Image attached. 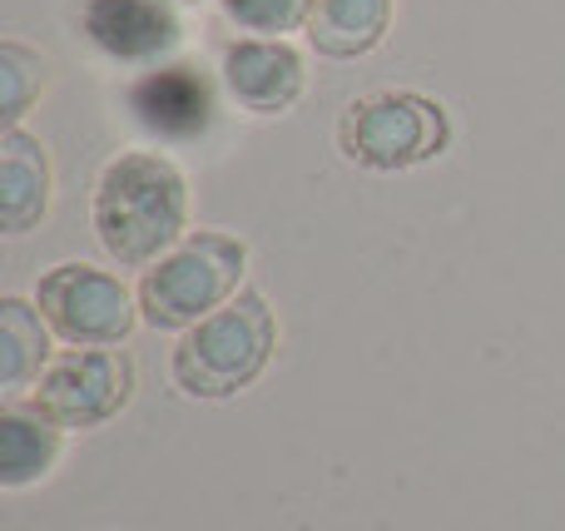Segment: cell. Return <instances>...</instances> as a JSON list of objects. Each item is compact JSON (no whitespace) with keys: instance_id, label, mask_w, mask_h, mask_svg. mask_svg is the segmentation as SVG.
I'll use <instances>...</instances> for the list:
<instances>
[{"instance_id":"obj_9","label":"cell","mask_w":565,"mask_h":531,"mask_svg":"<svg viewBox=\"0 0 565 531\" xmlns=\"http://www.w3.org/2000/svg\"><path fill=\"white\" fill-rule=\"evenodd\" d=\"M224 89L248 115H282L302 95V55L288 40H234L224 50Z\"/></svg>"},{"instance_id":"obj_15","label":"cell","mask_w":565,"mask_h":531,"mask_svg":"<svg viewBox=\"0 0 565 531\" xmlns=\"http://www.w3.org/2000/svg\"><path fill=\"white\" fill-rule=\"evenodd\" d=\"M218 6L238 30H254L268 40H282L288 30H308L312 20V0H218Z\"/></svg>"},{"instance_id":"obj_12","label":"cell","mask_w":565,"mask_h":531,"mask_svg":"<svg viewBox=\"0 0 565 531\" xmlns=\"http://www.w3.org/2000/svg\"><path fill=\"white\" fill-rule=\"evenodd\" d=\"M60 433L35 407H6L0 413V487H30L60 463Z\"/></svg>"},{"instance_id":"obj_6","label":"cell","mask_w":565,"mask_h":531,"mask_svg":"<svg viewBox=\"0 0 565 531\" xmlns=\"http://www.w3.org/2000/svg\"><path fill=\"white\" fill-rule=\"evenodd\" d=\"M135 397V358L119 348H70L50 358L30 407L55 427H105Z\"/></svg>"},{"instance_id":"obj_7","label":"cell","mask_w":565,"mask_h":531,"mask_svg":"<svg viewBox=\"0 0 565 531\" xmlns=\"http://www.w3.org/2000/svg\"><path fill=\"white\" fill-rule=\"evenodd\" d=\"M79 30L115 65H159L184 40L174 0H85Z\"/></svg>"},{"instance_id":"obj_3","label":"cell","mask_w":565,"mask_h":531,"mask_svg":"<svg viewBox=\"0 0 565 531\" xmlns=\"http://www.w3.org/2000/svg\"><path fill=\"white\" fill-rule=\"evenodd\" d=\"M248 248L244 238L218 234V229H194L169 248L159 264L145 268L139 278V318L159 333L204 323L214 308H224L238 294Z\"/></svg>"},{"instance_id":"obj_5","label":"cell","mask_w":565,"mask_h":531,"mask_svg":"<svg viewBox=\"0 0 565 531\" xmlns=\"http://www.w3.org/2000/svg\"><path fill=\"white\" fill-rule=\"evenodd\" d=\"M35 308L70 348H115L139 323V294L95 264H55L35 284Z\"/></svg>"},{"instance_id":"obj_8","label":"cell","mask_w":565,"mask_h":531,"mask_svg":"<svg viewBox=\"0 0 565 531\" xmlns=\"http://www.w3.org/2000/svg\"><path fill=\"white\" fill-rule=\"evenodd\" d=\"M129 115L154 139H199L214 125V85L194 65H159L129 85Z\"/></svg>"},{"instance_id":"obj_4","label":"cell","mask_w":565,"mask_h":531,"mask_svg":"<svg viewBox=\"0 0 565 531\" xmlns=\"http://www.w3.org/2000/svg\"><path fill=\"white\" fill-rule=\"evenodd\" d=\"M451 119L431 95L417 89H377V95L348 105L338 125V149L358 169L397 174V169L427 164L447 149Z\"/></svg>"},{"instance_id":"obj_13","label":"cell","mask_w":565,"mask_h":531,"mask_svg":"<svg viewBox=\"0 0 565 531\" xmlns=\"http://www.w3.org/2000/svg\"><path fill=\"white\" fill-rule=\"evenodd\" d=\"M50 368V323L25 298H0V387L10 397L40 383Z\"/></svg>"},{"instance_id":"obj_11","label":"cell","mask_w":565,"mask_h":531,"mask_svg":"<svg viewBox=\"0 0 565 531\" xmlns=\"http://www.w3.org/2000/svg\"><path fill=\"white\" fill-rule=\"evenodd\" d=\"M392 25V0H312L308 40L328 60H358L382 45Z\"/></svg>"},{"instance_id":"obj_14","label":"cell","mask_w":565,"mask_h":531,"mask_svg":"<svg viewBox=\"0 0 565 531\" xmlns=\"http://www.w3.org/2000/svg\"><path fill=\"white\" fill-rule=\"evenodd\" d=\"M45 79H50V60L40 50L20 45V40H0V119H6V129L20 125V115L45 89Z\"/></svg>"},{"instance_id":"obj_2","label":"cell","mask_w":565,"mask_h":531,"mask_svg":"<svg viewBox=\"0 0 565 531\" xmlns=\"http://www.w3.org/2000/svg\"><path fill=\"white\" fill-rule=\"evenodd\" d=\"M274 348H278L274 308L264 304V294L238 288L204 323L184 328L169 368H174V383L189 397L218 403V397H234L244 387H254L258 373L268 368V358H274Z\"/></svg>"},{"instance_id":"obj_1","label":"cell","mask_w":565,"mask_h":531,"mask_svg":"<svg viewBox=\"0 0 565 531\" xmlns=\"http://www.w3.org/2000/svg\"><path fill=\"white\" fill-rule=\"evenodd\" d=\"M189 189L174 159L135 149L99 169L95 179V234L105 254L125 268L159 264L184 238Z\"/></svg>"},{"instance_id":"obj_10","label":"cell","mask_w":565,"mask_h":531,"mask_svg":"<svg viewBox=\"0 0 565 531\" xmlns=\"http://www.w3.org/2000/svg\"><path fill=\"white\" fill-rule=\"evenodd\" d=\"M45 209H50L45 145L15 125L0 135V229L25 234V229H35L45 219Z\"/></svg>"}]
</instances>
